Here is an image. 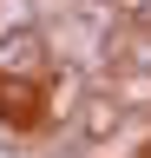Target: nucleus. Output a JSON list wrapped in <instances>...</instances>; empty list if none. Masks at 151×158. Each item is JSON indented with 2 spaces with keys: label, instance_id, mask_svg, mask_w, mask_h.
<instances>
[{
  "label": "nucleus",
  "instance_id": "nucleus-5",
  "mask_svg": "<svg viewBox=\"0 0 151 158\" xmlns=\"http://www.w3.org/2000/svg\"><path fill=\"white\" fill-rule=\"evenodd\" d=\"M79 7H112V0H79Z\"/></svg>",
  "mask_w": 151,
  "mask_h": 158
},
{
  "label": "nucleus",
  "instance_id": "nucleus-1",
  "mask_svg": "<svg viewBox=\"0 0 151 158\" xmlns=\"http://www.w3.org/2000/svg\"><path fill=\"white\" fill-rule=\"evenodd\" d=\"M59 125H66V145L99 152V145H118V132H131V125H138V112H131L112 86H85V92H79V106H72Z\"/></svg>",
  "mask_w": 151,
  "mask_h": 158
},
{
  "label": "nucleus",
  "instance_id": "nucleus-2",
  "mask_svg": "<svg viewBox=\"0 0 151 158\" xmlns=\"http://www.w3.org/2000/svg\"><path fill=\"white\" fill-rule=\"evenodd\" d=\"M59 66V53H53L46 27H13L0 33V79H20V86H40V79Z\"/></svg>",
  "mask_w": 151,
  "mask_h": 158
},
{
  "label": "nucleus",
  "instance_id": "nucleus-3",
  "mask_svg": "<svg viewBox=\"0 0 151 158\" xmlns=\"http://www.w3.org/2000/svg\"><path fill=\"white\" fill-rule=\"evenodd\" d=\"M112 66L151 73V27H125V33H118V46H112Z\"/></svg>",
  "mask_w": 151,
  "mask_h": 158
},
{
  "label": "nucleus",
  "instance_id": "nucleus-4",
  "mask_svg": "<svg viewBox=\"0 0 151 158\" xmlns=\"http://www.w3.org/2000/svg\"><path fill=\"white\" fill-rule=\"evenodd\" d=\"M112 13L125 27H151V0H112Z\"/></svg>",
  "mask_w": 151,
  "mask_h": 158
}]
</instances>
